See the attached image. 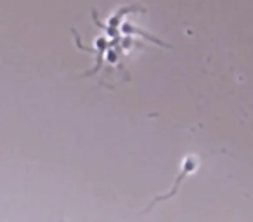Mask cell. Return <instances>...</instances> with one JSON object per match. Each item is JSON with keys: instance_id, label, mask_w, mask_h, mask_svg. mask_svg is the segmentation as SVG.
Listing matches in <instances>:
<instances>
[{"instance_id": "6da1fadb", "label": "cell", "mask_w": 253, "mask_h": 222, "mask_svg": "<svg viewBox=\"0 0 253 222\" xmlns=\"http://www.w3.org/2000/svg\"><path fill=\"white\" fill-rule=\"evenodd\" d=\"M196 169H198V158H196V156H187V158L182 162V167H180V176L177 177L175 184H173V187L169 191V194H165V196H158V198H155V200L151 201V205L158 203V201H162V200H167V198H172L173 194L177 193V189H179L180 182H182V180L186 179V177L189 176V174H193ZM151 205H149V207H151Z\"/></svg>"}]
</instances>
